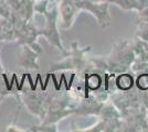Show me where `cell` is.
Segmentation results:
<instances>
[{
  "mask_svg": "<svg viewBox=\"0 0 148 132\" xmlns=\"http://www.w3.org/2000/svg\"><path fill=\"white\" fill-rule=\"evenodd\" d=\"M50 95L43 94V93H33V91H23L22 93V98H23V104L25 107L29 109L31 113H34L39 116L40 118L44 119L45 114L49 108L50 102Z\"/></svg>",
  "mask_w": 148,
  "mask_h": 132,
  "instance_id": "1",
  "label": "cell"
},
{
  "mask_svg": "<svg viewBox=\"0 0 148 132\" xmlns=\"http://www.w3.org/2000/svg\"><path fill=\"white\" fill-rule=\"evenodd\" d=\"M43 14L47 18V26L45 29L42 30V35L45 37L50 44H52L53 46L58 47L59 50H61L62 53L68 54V52L64 50L63 45L61 43V39H60V34L58 31V26H56V19H58V12L53 8L51 10H45Z\"/></svg>",
  "mask_w": 148,
  "mask_h": 132,
  "instance_id": "2",
  "label": "cell"
},
{
  "mask_svg": "<svg viewBox=\"0 0 148 132\" xmlns=\"http://www.w3.org/2000/svg\"><path fill=\"white\" fill-rule=\"evenodd\" d=\"M90 50V47H87L85 50H79V47H74L72 53L69 54L64 61H62L61 63H58L52 65V70H56V69H64V68H75V69H81L85 67L86 65V61L84 60V52H87Z\"/></svg>",
  "mask_w": 148,
  "mask_h": 132,
  "instance_id": "3",
  "label": "cell"
},
{
  "mask_svg": "<svg viewBox=\"0 0 148 132\" xmlns=\"http://www.w3.org/2000/svg\"><path fill=\"white\" fill-rule=\"evenodd\" d=\"M79 11L80 9L76 7V5L72 0H61V3L59 7V12L61 14L63 29H69L72 26Z\"/></svg>",
  "mask_w": 148,
  "mask_h": 132,
  "instance_id": "4",
  "label": "cell"
},
{
  "mask_svg": "<svg viewBox=\"0 0 148 132\" xmlns=\"http://www.w3.org/2000/svg\"><path fill=\"white\" fill-rule=\"evenodd\" d=\"M38 53L29 45H23L21 54L19 57V65L21 67L30 69H38L39 63H38Z\"/></svg>",
  "mask_w": 148,
  "mask_h": 132,
  "instance_id": "5",
  "label": "cell"
},
{
  "mask_svg": "<svg viewBox=\"0 0 148 132\" xmlns=\"http://www.w3.org/2000/svg\"><path fill=\"white\" fill-rule=\"evenodd\" d=\"M13 40H17L14 24L11 20L3 18L0 21V42L13 41Z\"/></svg>",
  "mask_w": 148,
  "mask_h": 132,
  "instance_id": "6",
  "label": "cell"
},
{
  "mask_svg": "<svg viewBox=\"0 0 148 132\" xmlns=\"http://www.w3.org/2000/svg\"><path fill=\"white\" fill-rule=\"evenodd\" d=\"M133 77L128 74H122L116 78V85L121 90H128L133 87Z\"/></svg>",
  "mask_w": 148,
  "mask_h": 132,
  "instance_id": "7",
  "label": "cell"
},
{
  "mask_svg": "<svg viewBox=\"0 0 148 132\" xmlns=\"http://www.w3.org/2000/svg\"><path fill=\"white\" fill-rule=\"evenodd\" d=\"M8 82H7L5 74H0V102L3 100L6 97L10 96L12 94L9 89H8Z\"/></svg>",
  "mask_w": 148,
  "mask_h": 132,
  "instance_id": "8",
  "label": "cell"
},
{
  "mask_svg": "<svg viewBox=\"0 0 148 132\" xmlns=\"http://www.w3.org/2000/svg\"><path fill=\"white\" fill-rule=\"evenodd\" d=\"M137 87L142 90H146L148 89V75L147 74H144L140 75L137 79Z\"/></svg>",
  "mask_w": 148,
  "mask_h": 132,
  "instance_id": "9",
  "label": "cell"
},
{
  "mask_svg": "<svg viewBox=\"0 0 148 132\" xmlns=\"http://www.w3.org/2000/svg\"><path fill=\"white\" fill-rule=\"evenodd\" d=\"M0 47H1V42H0ZM0 74H3V68H2L1 62H0Z\"/></svg>",
  "mask_w": 148,
  "mask_h": 132,
  "instance_id": "10",
  "label": "cell"
},
{
  "mask_svg": "<svg viewBox=\"0 0 148 132\" xmlns=\"http://www.w3.org/2000/svg\"><path fill=\"white\" fill-rule=\"evenodd\" d=\"M92 1H96V2H101V1H107V2H113L114 0H92Z\"/></svg>",
  "mask_w": 148,
  "mask_h": 132,
  "instance_id": "11",
  "label": "cell"
}]
</instances>
